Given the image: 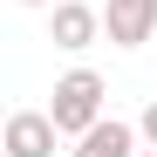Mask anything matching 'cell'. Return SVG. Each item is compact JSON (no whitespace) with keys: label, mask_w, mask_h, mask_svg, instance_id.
Returning <instances> with one entry per match:
<instances>
[{"label":"cell","mask_w":157,"mask_h":157,"mask_svg":"<svg viewBox=\"0 0 157 157\" xmlns=\"http://www.w3.org/2000/svg\"><path fill=\"white\" fill-rule=\"evenodd\" d=\"M102 102H109V89H102L96 68H68L55 82V102H48V116L62 123V137H82V130L102 123Z\"/></svg>","instance_id":"cell-1"},{"label":"cell","mask_w":157,"mask_h":157,"mask_svg":"<svg viewBox=\"0 0 157 157\" xmlns=\"http://www.w3.org/2000/svg\"><path fill=\"white\" fill-rule=\"evenodd\" d=\"M55 144H62V123L48 109H14L7 137H0V157H55Z\"/></svg>","instance_id":"cell-2"},{"label":"cell","mask_w":157,"mask_h":157,"mask_svg":"<svg viewBox=\"0 0 157 157\" xmlns=\"http://www.w3.org/2000/svg\"><path fill=\"white\" fill-rule=\"evenodd\" d=\"M102 34V7H89V0H55L48 7V41L68 48V55H82V48H96Z\"/></svg>","instance_id":"cell-3"},{"label":"cell","mask_w":157,"mask_h":157,"mask_svg":"<svg viewBox=\"0 0 157 157\" xmlns=\"http://www.w3.org/2000/svg\"><path fill=\"white\" fill-rule=\"evenodd\" d=\"M102 34L116 48H144L157 34V0H109L102 7Z\"/></svg>","instance_id":"cell-4"},{"label":"cell","mask_w":157,"mask_h":157,"mask_svg":"<svg viewBox=\"0 0 157 157\" xmlns=\"http://www.w3.org/2000/svg\"><path fill=\"white\" fill-rule=\"evenodd\" d=\"M137 137H144L137 123H116V116H102L96 130H82V137H75V157H137Z\"/></svg>","instance_id":"cell-5"},{"label":"cell","mask_w":157,"mask_h":157,"mask_svg":"<svg viewBox=\"0 0 157 157\" xmlns=\"http://www.w3.org/2000/svg\"><path fill=\"white\" fill-rule=\"evenodd\" d=\"M137 130H144V144H157V96L144 102V116H137Z\"/></svg>","instance_id":"cell-6"},{"label":"cell","mask_w":157,"mask_h":157,"mask_svg":"<svg viewBox=\"0 0 157 157\" xmlns=\"http://www.w3.org/2000/svg\"><path fill=\"white\" fill-rule=\"evenodd\" d=\"M21 7H55V0H21Z\"/></svg>","instance_id":"cell-7"},{"label":"cell","mask_w":157,"mask_h":157,"mask_svg":"<svg viewBox=\"0 0 157 157\" xmlns=\"http://www.w3.org/2000/svg\"><path fill=\"white\" fill-rule=\"evenodd\" d=\"M137 157H157V144H150V150H137Z\"/></svg>","instance_id":"cell-8"}]
</instances>
